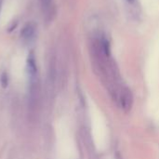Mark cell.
<instances>
[{
    "instance_id": "6da1fadb",
    "label": "cell",
    "mask_w": 159,
    "mask_h": 159,
    "mask_svg": "<svg viewBox=\"0 0 159 159\" xmlns=\"http://www.w3.org/2000/svg\"><path fill=\"white\" fill-rule=\"evenodd\" d=\"M36 33V26L34 22L26 23L20 31V37L24 42H31L34 39Z\"/></svg>"
},
{
    "instance_id": "7a4b0ae2",
    "label": "cell",
    "mask_w": 159,
    "mask_h": 159,
    "mask_svg": "<svg viewBox=\"0 0 159 159\" xmlns=\"http://www.w3.org/2000/svg\"><path fill=\"white\" fill-rule=\"evenodd\" d=\"M27 74H28V78H29L30 83L36 82L37 67H36L34 55L33 53H31L28 56V59H27Z\"/></svg>"
},
{
    "instance_id": "3957f363",
    "label": "cell",
    "mask_w": 159,
    "mask_h": 159,
    "mask_svg": "<svg viewBox=\"0 0 159 159\" xmlns=\"http://www.w3.org/2000/svg\"><path fill=\"white\" fill-rule=\"evenodd\" d=\"M52 8H53V0H42L43 15L47 20L50 19L52 15Z\"/></svg>"
},
{
    "instance_id": "277c9868",
    "label": "cell",
    "mask_w": 159,
    "mask_h": 159,
    "mask_svg": "<svg viewBox=\"0 0 159 159\" xmlns=\"http://www.w3.org/2000/svg\"><path fill=\"white\" fill-rule=\"evenodd\" d=\"M1 83H2V85H3V87H4V88H6V87L7 86V74H6V73H4V74L2 75V77H1Z\"/></svg>"
},
{
    "instance_id": "5b68a950",
    "label": "cell",
    "mask_w": 159,
    "mask_h": 159,
    "mask_svg": "<svg viewBox=\"0 0 159 159\" xmlns=\"http://www.w3.org/2000/svg\"><path fill=\"white\" fill-rule=\"evenodd\" d=\"M1 8H2V0H0V11H1Z\"/></svg>"
},
{
    "instance_id": "8992f818",
    "label": "cell",
    "mask_w": 159,
    "mask_h": 159,
    "mask_svg": "<svg viewBox=\"0 0 159 159\" xmlns=\"http://www.w3.org/2000/svg\"><path fill=\"white\" fill-rule=\"evenodd\" d=\"M129 2H132V1H134V0H129Z\"/></svg>"
}]
</instances>
